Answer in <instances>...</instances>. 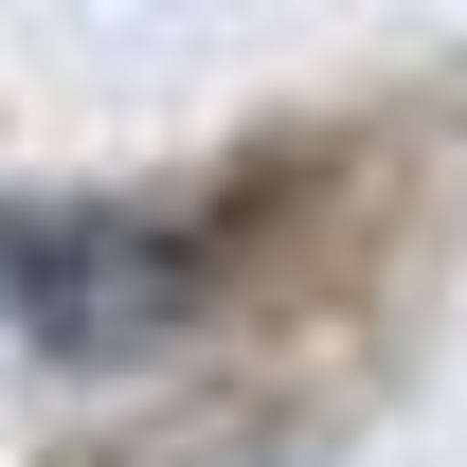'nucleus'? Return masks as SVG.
Masks as SVG:
<instances>
[{"instance_id":"obj_1","label":"nucleus","mask_w":467,"mask_h":467,"mask_svg":"<svg viewBox=\"0 0 467 467\" xmlns=\"http://www.w3.org/2000/svg\"><path fill=\"white\" fill-rule=\"evenodd\" d=\"M198 234L180 216H126V198H0V306L36 324L55 359H144L198 306Z\"/></svg>"}]
</instances>
